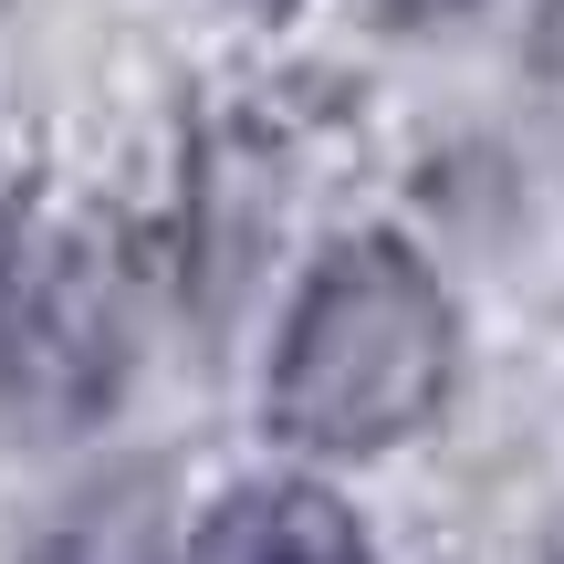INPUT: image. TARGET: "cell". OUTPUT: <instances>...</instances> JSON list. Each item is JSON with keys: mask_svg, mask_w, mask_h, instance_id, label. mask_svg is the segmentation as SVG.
<instances>
[{"mask_svg": "<svg viewBox=\"0 0 564 564\" xmlns=\"http://www.w3.org/2000/svg\"><path fill=\"white\" fill-rule=\"evenodd\" d=\"M554 564H564V533H554Z\"/></svg>", "mask_w": 564, "mask_h": 564, "instance_id": "277c9868", "label": "cell"}, {"mask_svg": "<svg viewBox=\"0 0 564 564\" xmlns=\"http://www.w3.org/2000/svg\"><path fill=\"white\" fill-rule=\"evenodd\" d=\"M449 387V303L408 241H345L303 282L272 356V429L293 449H387Z\"/></svg>", "mask_w": 564, "mask_h": 564, "instance_id": "6da1fadb", "label": "cell"}, {"mask_svg": "<svg viewBox=\"0 0 564 564\" xmlns=\"http://www.w3.org/2000/svg\"><path fill=\"white\" fill-rule=\"evenodd\" d=\"M377 21H449V11H470V0H366Z\"/></svg>", "mask_w": 564, "mask_h": 564, "instance_id": "3957f363", "label": "cell"}, {"mask_svg": "<svg viewBox=\"0 0 564 564\" xmlns=\"http://www.w3.org/2000/svg\"><path fill=\"white\" fill-rule=\"evenodd\" d=\"M188 564H366V533L314 481H251L199 523Z\"/></svg>", "mask_w": 564, "mask_h": 564, "instance_id": "7a4b0ae2", "label": "cell"}]
</instances>
